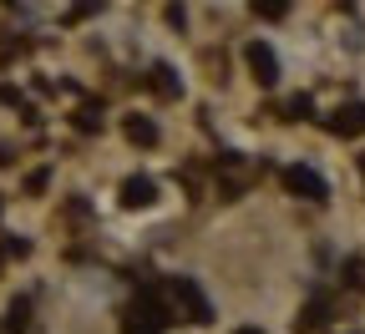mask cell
<instances>
[{"label":"cell","mask_w":365,"mask_h":334,"mask_svg":"<svg viewBox=\"0 0 365 334\" xmlns=\"http://www.w3.org/2000/svg\"><path fill=\"white\" fill-rule=\"evenodd\" d=\"M168 294H173V304L182 314H188V324H213V304L198 289V278H168Z\"/></svg>","instance_id":"1"},{"label":"cell","mask_w":365,"mask_h":334,"mask_svg":"<svg viewBox=\"0 0 365 334\" xmlns=\"http://www.w3.org/2000/svg\"><path fill=\"white\" fill-rule=\"evenodd\" d=\"M284 187H289L294 198H309V203H325V198H330L325 177H319L314 167H284Z\"/></svg>","instance_id":"2"},{"label":"cell","mask_w":365,"mask_h":334,"mask_svg":"<svg viewBox=\"0 0 365 334\" xmlns=\"http://www.w3.org/2000/svg\"><path fill=\"white\" fill-rule=\"evenodd\" d=\"M249 71H254L259 86H274V81H279V56H274L264 41H254L249 46Z\"/></svg>","instance_id":"3"},{"label":"cell","mask_w":365,"mask_h":334,"mask_svg":"<svg viewBox=\"0 0 365 334\" xmlns=\"http://www.w3.org/2000/svg\"><path fill=\"white\" fill-rule=\"evenodd\" d=\"M335 137H360L365 132V102H350V107H340L330 122H325Z\"/></svg>","instance_id":"4"},{"label":"cell","mask_w":365,"mask_h":334,"mask_svg":"<svg viewBox=\"0 0 365 334\" xmlns=\"http://www.w3.org/2000/svg\"><path fill=\"white\" fill-rule=\"evenodd\" d=\"M153 198H158V182H153V177H127V182H122V203H127V208H148Z\"/></svg>","instance_id":"5"},{"label":"cell","mask_w":365,"mask_h":334,"mask_svg":"<svg viewBox=\"0 0 365 334\" xmlns=\"http://www.w3.org/2000/svg\"><path fill=\"white\" fill-rule=\"evenodd\" d=\"M122 334H163V319L148 314L143 304H132V309L122 314Z\"/></svg>","instance_id":"6"},{"label":"cell","mask_w":365,"mask_h":334,"mask_svg":"<svg viewBox=\"0 0 365 334\" xmlns=\"http://www.w3.org/2000/svg\"><path fill=\"white\" fill-rule=\"evenodd\" d=\"M102 122H107V117H102V102H81V107L71 112V127H76V132H102Z\"/></svg>","instance_id":"7"},{"label":"cell","mask_w":365,"mask_h":334,"mask_svg":"<svg viewBox=\"0 0 365 334\" xmlns=\"http://www.w3.org/2000/svg\"><path fill=\"white\" fill-rule=\"evenodd\" d=\"M153 91H158V97H182V81L173 76V66H153Z\"/></svg>","instance_id":"8"},{"label":"cell","mask_w":365,"mask_h":334,"mask_svg":"<svg viewBox=\"0 0 365 334\" xmlns=\"http://www.w3.org/2000/svg\"><path fill=\"white\" fill-rule=\"evenodd\" d=\"M127 142H137V147H153L158 142V127L148 117H127Z\"/></svg>","instance_id":"9"},{"label":"cell","mask_w":365,"mask_h":334,"mask_svg":"<svg viewBox=\"0 0 365 334\" xmlns=\"http://www.w3.org/2000/svg\"><path fill=\"white\" fill-rule=\"evenodd\" d=\"M319 319H325V299H309V309L294 319V329H304V334H309V329H319Z\"/></svg>","instance_id":"10"},{"label":"cell","mask_w":365,"mask_h":334,"mask_svg":"<svg viewBox=\"0 0 365 334\" xmlns=\"http://www.w3.org/2000/svg\"><path fill=\"white\" fill-rule=\"evenodd\" d=\"M284 11H289V0H254V16H264V21H284Z\"/></svg>","instance_id":"11"},{"label":"cell","mask_w":365,"mask_h":334,"mask_svg":"<svg viewBox=\"0 0 365 334\" xmlns=\"http://www.w3.org/2000/svg\"><path fill=\"white\" fill-rule=\"evenodd\" d=\"M91 11H102V0H76V6L66 11V21H86Z\"/></svg>","instance_id":"12"},{"label":"cell","mask_w":365,"mask_h":334,"mask_svg":"<svg viewBox=\"0 0 365 334\" xmlns=\"http://www.w3.org/2000/svg\"><path fill=\"white\" fill-rule=\"evenodd\" d=\"M46 182H51V172H46V167H36V172L26 177V193H46Z\"/></svg>","instance_id":"13"},{"label":"cell","mask_w":365,"mask_h":334,"mask_svg":"<svg viewBox=\"0 0 365 334\" xmlns=\"http://www.w3.org/2000/svg\"><path fill=\"white\" fill-rule=\"evenodd\" d=\"M314 112V102L304 97V91H299V97H289V117H309Z\"/></svg>","instance_id":"14"},{"label":"cell","mask_w":365,"mask_h":334,"mask_svg":"<svg viewBox=\"0 0 365 334\" xmlns=\"http://www.w3.org/2000/svg\"><path fill=\"white\" fill-rule=\"evenodd\" d=\"M6 254H11V259H26L31 244H26V238H6Z\"/></svg>","instance_id":"15"},{"label":"cell","mask_w":365,"mask_h":334,"mask_svg":"<svg viewBox=\"0 0 365 334\" xmlns=\"http://www.w3.org/2000/svg\"><path fill=\"white\" fill-rule=\"evenodd\" d=\"M0 102H21V97H16V86H0Z\"/></svg>","instance_id":"16"},{"label":"cell","mask_w":365,"mask_h":334,"mask_svg":"<svg viewBox=\"0 0 365 334\" xmlns=\"http://www.w3.org/2000/svg\"><path fill=\"white\" fill-rule=\"evenodd\" d=\"M239 334H264V329H239Z\"/></svg>","instance_id":"17"},{"label":"cell","mask_w":365,"mask_h":334,"mask_svg":"<svg viewBox=\"0 0 365 334\" xmlns=\"http://www.w3.org/2000/svg\"><path fill=\"white\" fill-rule=\"evenodd\" d=\"M360 172H365V157H360Z\"/></svg>","instance_id":"18"}]
</instances>
